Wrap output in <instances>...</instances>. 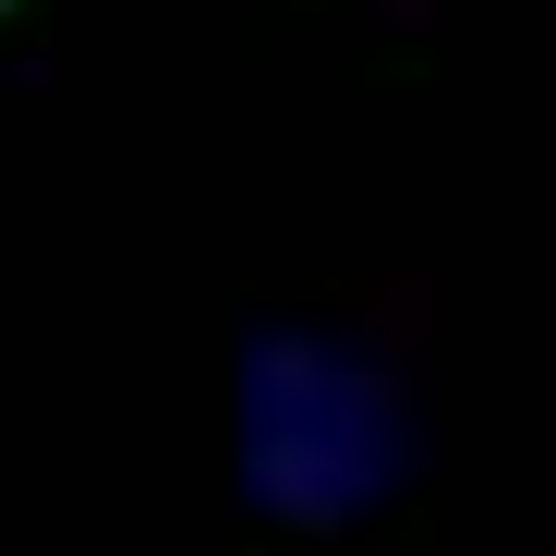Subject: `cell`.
<instances>
[{"instance_id":"1","label":"cell","mask_w":556,"mask_h":556,"mask_svg":"<svg viewBox=\"0 0 556 556\" xmlns=\"http://www.w3.org/2000/svg\"><path fill=\"white\" fill-rule=\"evenodd\" d=\"M0 13H13V0H0Z\"/></svg>"}]
</instances>
